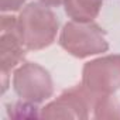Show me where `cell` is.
I'll list each match as a JSON object with an SVG mask.
<instances>
[{
  "label": "cell",
  "mask_w": 120,
  "mask_h": 120,
  "mask_svg": "<svg viewBox=\"0 0 120 120\" xmlns=\"http://www.w3.org/2000/svg\"><path fill=\"white\" fill-rule=\"evenodd\" d=\"M7 114L10 117H17V119H26V117H41L38 113V109L35 103L27 102V100H20L11 105H7Z\"/></svg>",
  "instance_id": "9c48e42d"
},
{
  "label": "cell",
  "mask_w": 120,
  "mask_h": 120,
  "mask_svg": "<svg viewBox=\"0 0 120 120\" xmlns=\"http://www.w3.org/2000/svg\"><path fill=\"white\" fill-rule=\"evenodd\" d=\"M41 3H44V4H47V6H52V7H58V6H61L62 4V2L64 0H40Z\"/></svg>",
  "instance_id": "8fae6325"
},
{
  "label": "cell",
  "mask_w": 120,
  "mask_h": 120,
  "mask_svg": "<svg viewBox=\"0 0 120 120\" xmlns=\"http://www.w3.org/2000/svg\"><path fill=\"white\" fill-rule=\"evenodd\" d=\"M13 89L20 99L38 105L52 96L54 82L44 67L35 62H21L13 74Z\"/></svg>",
  "instance_id": "3957f363"
},
{
  "label": "cell",
  "mask_w": 120,
  "mask_h": 120,
  "mask_svg": "<svg viewBox=\"0 0 120 120\" xmlns=\"http://www.w3.org/2000/svg\"><path fill=\"white\" fill-rule=\"evenodd\" d=\"M58 42L68 54L76 58H88L109 49L105 30L93 21H68L59 33Z\"/></svg>",
  "instance_id": "7a4b0ae2"
},
{
  "label": "cell",
  "mask_w": 120,
  "mask_h": 120,
  "mask_svg": "<svg viewBox=\"0 0 120 120\" xmlns=\"http://www.w3.org/2000/svg\"><path fill=\"white\" fill-rule=\"evenodd\" d=\"M65 13L75 21H93L103 4V0H64Z\"/></svg>",
  "instance_id": "52a82bcc"
},
{
  "label": "cell",
  "mask_w": 120,
  "mask_h": 120,
  "mask_svg": "<svg viewBox=\"0 0 120 120\" xmlns=\"http://www.w3.org/2000/svg\"><path fill=\"white\" fill-rule=\"evenodd\" d=\"M92 116L95 119H117L120 117V106L112 95L95 93Z\"/></svg>",
  "instance_id": "ba28073f"
},
{
  "label": "cell",
  "mask_w": 120,
  "mask_h": 120,
  "mask_svg": "<svg viewBox=\"0 0 120 120\" xmlns=\"http://www.w3.org/2000/svg\"><path fill=\"white\" fill-rule=\"evenodd\" d=\"M24 3L26 0H0V9L3 13H11L20 10Z\"/></svg>",
  "instance_id": "30bf717a"
},
{
  "label": "cell",
  "mask_w": 120,
  "mask_h": 120,
  "mask_svg": "<svg viewBox=\"0 0 120 120\" xmlns=\"http://www.w3.org/2000/svg\"><path fill=\"white\" fill-rule=\"evenodd\" d=\"M59 21L49 6L28 3L17 17V30L27 49L38 51L51 45L58 34Z\"/></svg>",
  "instance_id": "6da1fadb"
},
{
  "label": "cell",
  "mask_w": 120,
  "mask_h": 120,
  "mask_svg": "<svg viewBox=\"0 0 120 120\" xmlns=\"http://www.w3.org/2000/svg\"><path fill=\"white\" fill-rule=\"evenodd\" d=\"M0 30V67L2 75H9L11 69H16L23 62L27 48L17 30V17L3 14Z\"/></svg>",
  "instance_id": "8992f818"
},
{
  "label": "cell",
  "mask_w": 120,
  "mask_h": 120,
  "mask_svg": "<svg viewBox=\"0 0 120 120\" xmlns=\"http://www.w3.org/2000/svg\"><path fill=\"white\" fill-rule=\"evenodd\" d=\"M82 85L98 95H113L120 89V54L106 55L86 62Z\"/></svg>",
  "instance_id": "277c9868"
},
{
  "label": "cell",
  "mask_w": 120,
  "mask_h": 120,
  "mask_svg": "<svg viewBox=\"0 0 120 120\" xmlns=\"http://www.w3.org/2000/svg\"><path fill=\"white\" fill-rule=\"evenodd\" d=\"M95 93L83 85L62 92L41 110L44 119H88L93 110Z\"/></svg>",
  "instance_id": "5b68a950"
}]
</instances>
